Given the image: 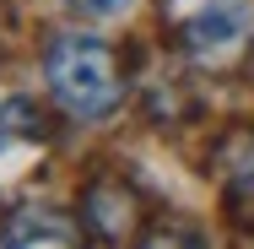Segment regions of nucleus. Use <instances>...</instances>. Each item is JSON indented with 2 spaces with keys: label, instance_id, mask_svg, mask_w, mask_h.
<instances>
[{
  "label": "nucleus",
  "instance_id": "obj_1",
  "mask_svg": "<svg viewBox=\"0 0 254 249\" xmlns=\"http://www.w3.org/2000/svg\"><path fill=\"white\" fill-rule=\"evenodd\" d=\"M49 87H54V98L65 103L70 114H81V119L114 114V108H119V92H125L108 44L81 38V33L54 38V49H49Z\"/></svg>",
  "mask_w": 254,
  "mask_h": 249
},
{
  "label": "nucleus",
  "instance_id": "obj_2",
  "mask_svg": "<svg viewBox=\"0 0 254 249\" xmlns=\"http://www.w3.org/2000/svg\"><path fill=\"white\" fill-rule=\"evenodd\" d=\"M254 33V0H205L184 22V44L195 60H233Z\"/></svg>",
  "mask_w": 254,
  "mask_h": 249
},
{
  "label": "nucleus",
  "instance_id": "obj_3",
  "mask_svg": "<svg viewBox=\"0 0 254 249\" xmlns=\"http://www.w3.org/2000/svg\"><path fill=\"white\" fill-rule=\"evenodd\" d=\"M0 244H76V228L60 217V211H16L5 228H0Z\"/></svg>",
  "mask_w": 254,
  "mask_h": 249
},
{
  "label": "nucleus",
  "instance_id": "obj_4",
  "mask_svg": "<svg viewBox=\"0 0 254 249\" xmlns=\"http://www.w3.org/2000/svg\"><path fill=\"white\" fill-rule=\"evenodd\" d=\"M38 130H44V119H38L22 98H0V163H5L11 152L33 147V141H38Z\"/></svg>",
  "mask_w": 254,
  "mask_h": 249
},
{
  "label": "nucleus",
  "instance_id": "obj_5",
  "mask_svg": "<svg viewBox=\"0 0 254 249\" xmlns=\"http://www.w3.org/2000/svg\"><path fill=\"white\" fill-rule=\"evenodd\" d=\"M87 211H92V228H98L103 239H119L130 228V200H125V190H114V184H98L92 200H87Z\"/></svg>",
  "mask_w": 254,
  "mask_h": 249
},
{
  "label": "nucleus",
  "instance_id": "obj_6",
  "mask_svg": "<svg viewBox=\"0 0 254 249\" xmlns=\"http://www.w3.org/2000/svg\"><path fill=\"white\" fill-rule=\"evenodd\" d=\"M65 11H81V16H119L130 0H60Z\"/></svg>",
  "mask_w": 254,
  "mask_h": 249
}]
</instances>
